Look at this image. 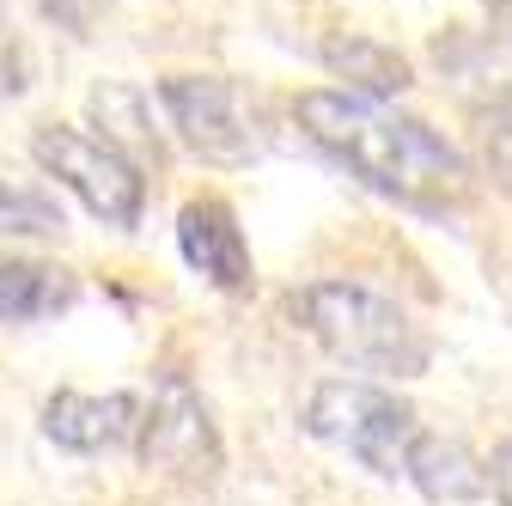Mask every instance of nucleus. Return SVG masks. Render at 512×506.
<instances>
[{"label":"nucleus","mask_w":512,"mask_h":506,"mask_svg":"<svg viewBox=\"0 0 512 506\" xmlns=\"http://www.w3.org/2000/svg\"><path fill=\"white\" fill-rule=\"evenodd\" d=\"M299 129L342 159L366 189L409 208H445L464 196V159L452 141H439L421 116H397L372 98L317 86L299 92Z\"/></svg>","instance_id":"obj_1"},{"label":"nucleus","mask_w":512,"mask_h":506,"mask_svg":"<svg viewBox=\"0 0 512 506\" xmlns=\"http://www.w3.org/2000/svg\"><path fill=\"white\" fill-rule=\"evenodd\" d=\"M293 324L342 366L378 372V378H421L433 348L421 324L397 299H384L354 281H311L293 293Z\"/></svg>","instance_id":"obj_2"},{"label":"nucleus","mask_w":512,"mask_h":506,"mask_svg":"<svg viewBox=\"0 0 512 506\" xmlns=\"http://www.w3.org/2000/svg\"><path fill=\"white\" fill-rule=\"evenodd\" d=\"M299 421L311 439L342 446L372 476H409V446L421 439L415 409L397 391L366 385V378H330V385H317Z\"/></svg>","instance_id":"obj_3"},{"label":"nucleus","mask_w":512,"mask_h":506,"mask_svg":"<svg viewBox=\"0 0 512 506\" xmlns=\"http://www.w3.org/2000/svg\"><path fill=\"white\" fill-rule=\"evenodd\" d=\"M31 159L61 183V189H74L80 208L104 226H135L141 208H147V177L141 165L116 153L110 141L98 135H80V129H61V122H49V129L31 135Z\"/></svg>","instance_id":"obj_4"},{"label":"nucleus","mask_w":512,"mask_h":506,"mask_svg":"<svg viewBox=\"0 0 512 506\" xmlns=\"http://www.w3.org/2000/svg\"><path fill=\"white\" fill-rule=\"evenodd\" d=\"M135 452L147 470H165L177 482H202L220 470V433H214V415L202 403V391L189 385L183 372H165L153 385V403H147V421H141V439Z\"/></svg>","instance_id":"obj_5"},{"label":"nucleus","mask_w":512,"mask_h":506,"mask_svg":"<svg viewBox=\"0 0 512 506\" xmlns=\"http://www.w3.org/2000/svg\"><path fill=\"white\" fill-rule=\"evenodd\" d=\"M159 104H165L171 129L183 135L189 153H202L214 165H244L256 153L232 80H220V74H171L159 86Z\"/></svg>","instance_id":"obj_6"},{"label":"nucleus","mask_w":512,"mask_h":506,"mask_svg":"<svg viewBox=\"0 0 512 506\" xmlns=\"http://www.w3.org/2000/svg\"><path fill=\"white\" fill-rule=\"evenodd\" d=\"M141 397H128V391H110V397H86V391H55L43 403V433L55 439L61 452H116L128 446V439H141Z\"/></svg>","instance_id":"obj_7"},{"label":"nucleus","mask_w":512,"mask_h":506,"mask_svg":"<svg viewBox=\"0 0 512 506\" xmlns=\"http://www.w3.org/2000/svg\"><path fill=\"white\" fill-rule=\"evenodd\" d=\"M177 250L183 263L196 269L202 281H214L220 293H250V244H244V226L226 202L202 196V202H183L177 214Z\"/></svg>","instance_id":"obj_8"},{"label":"nucleus","mask_w":512,"mask_h":506,"mask_svg":"<svg viewBox=\"0 0 512 506\" xmlns=\"http://www.w3.org/2000/svg\"><path fill=\"white\" fill-rule=\"evenodd\" d=\"M317 55H324V68L354 98H372V104H384V98H397V92L415 86L409 55H397L391 43H378L366 31H336V37H324V49H317Z\"/></svg>","instance_id":"obj_9"},{"label":"nucleus","mask_w":512,"mask_h":506,"mask_svg":"<svg viewBox=\"0 0 512 506\" xmlns=\"http://www.w3.org/2000/svg\"><path fill=\"white\" fill-rule=\"evenodd\" d=\"M80 299V281L61 263H37V257H0V324H37L55 318Z\"/></svg>","instance_id":"obj_10"},{"label":"nucleus","mask_w":512,"mask_h":506,"mask_svg":"<svg viewBox=\"0 0 512 506\" xmlns=\"http://www.w3.org/2000/svg\"><path fill=\"white\" fill-rule=\"evenodd\" d=\"M409 482L427 500H476V494L494 488L488 482V464L470 458L464 439H445V433H427V427H421V439L409 446Z\"/></svg>","instance_id":"obj_11"},{"label":"nucleus","mask_w":512,"mask_h":506,"mask_svg":"<svg viewBox=\"0 0 512 506\" xmlns=\"http://www.w3.org/2000/svg\"><path fill=\"white\" fill-rule=\"evenodd\" d=\"M92 122H98V141H110L116 153H128V159H165V141H159V129H153V116H147V98L135 92V86H122V80H104V86H92Z\"/></svg>","instance_id":"obj_12"},{"label":"nucleus","mask_w":512,"mask_h":506,"mask_svg":"<svg viewBox=\"0 0 512 506\" xmlns=\"http://www.w3.org/2000/svg\"><path fill=\"white\" fill-rule=\"evenodd\" d=\"M61 208L43 189H19V183H0V238H61Z\"/></svg>","instance_id":"obj_13"},{"label":"nucleus","mask_w":512,"mask_h":506,"mask_svg":"<svg viewBox=\"0 0 512 506\" xmlns=\"http://www.w3.org/2000/svg\"><path fill=\"white\" fill-rule=\"evenodd\" d=\"M482 159H488V177L512 196V92L488 110V122H482Z\"/></svg>","instance_id":"obj_14"},{"label":"nucleus","mask_w":512,"mask_h":506,"mask_svg":"<svg viewBox=\"0 0 512 506\" xmlns=\"http://www.w3.org/2000/svg\"><path fill=\"white\" fill-rule=\"evenodd\" d=\"M25 92V49H19V31L0 7V98H19Z\"/></svg>","instance_id":"obj_15"},{"label":"nucleus","mask_w":512,"mask_h":506,"mask_svg":"<svg viewBox=\"0 0 512 506\" xmlns=\"http://www.w3.org/2000/svg\"><path fill=\"white\" fill-rule=\"evenodd\" d=\"M488 482H494V500L512 506V439H506V446H494V458H488Z\"/></svg>","instance_id":"obj_16"},{"label":"nucleus","mask_w":512,"mask_h":506,"mask_svg":"<svg viewBox=\"0 0 512 506\" xmlns=\"http://www.w3.org/2000/svg\"><path fill=\"white\" fill-rule=\"evenodd\" d=\"M43 7H49L55 19H68L74 31H86V0H43Z\"/></svg>","instance_id":"obj_17"},{"label":"nucleus","mask_w":512,"mask_h":506,"mask_svg":"<svg viewBox=\"0 0 512 506\" xmlns=\"http://www.w3.org/2000/svg\"><path fill=\"white\" fill-rule=\"evenodd\" d=\"M482 7H488V19H494L506 37H512V0H482Z\"/></svg>","instance_id":"obj_18"}]
</instances>
